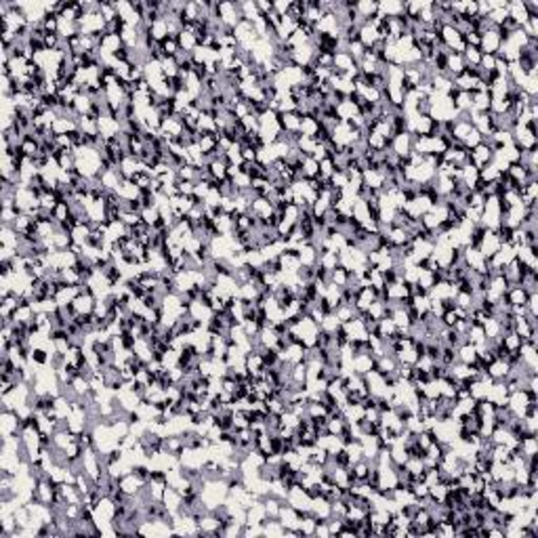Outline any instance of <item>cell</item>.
Wrapping results in <instances>:
<instances>
[{
  "label": "cell",
  "instance_id": "7a4b0ae2",
  "mask_svg": "<svg viewBox=\"0 0 538 538\" xmlns=\"http://www.w3.org/2000/svg\"><path fill=\"white\" fill-rule=\"evenodd\" d=\"M456 362H458V355H456V349H454V347L442 345V353H440V364H442V366L450 368V366H454Z\"/></svg>",
  "mask_w": 538,
  "mask_h": 538
},
{
  "label": "cell",
  "instance_id": "6da1fadb",
  "mask_svg": "<svg viewBox=\"0 0 538 538\" xmlns=\"http://www.w3.org/2000/svg\"><path fill=\"white\" fill-rule=\"evenodd\" d=\"M456 355L463 364H473L477 360V347L471 343H463L460 347H456Z\"/></svg>",
  "mask_w": 538,
  "mask_h": 538
},
{
  "label": "cell",
  "instance_id": "3957f363",
  "mask_svg": "<svg viewBox=\"0 0 538 538\" xmlns=\"http://www.w3.org/2000/svg\"><path fill=\"white\" fill-rule=\"evenodd\" d=\"M335 170H337V166H335V160H332V158H326V156H324V158L320 160V177L328 179V177H330Z\"/></svg>",
  "mask_w": 538,
  "mask_h": 538
}]
</instances>
